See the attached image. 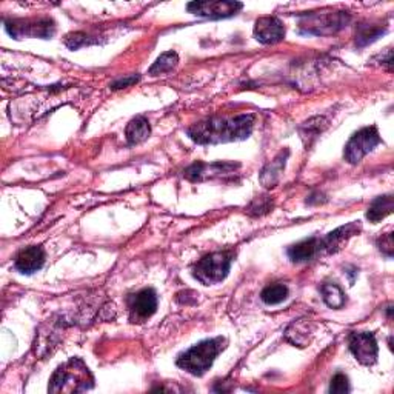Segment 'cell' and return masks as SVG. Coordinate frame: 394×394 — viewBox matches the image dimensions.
I'll use <instances>...</instances> for the list:
<instances>
[{
	"label": "cell",
	"mask_w": 394,
	"mask_h": 394,
	"mask_svg": "<svg viewBox=\"0 0 394 394\" xmlns=\"http://www.w3.org/2000/svg\"><path fill=\"white\" fill-rule=\"evenodd\" d=\"M5 30L14 39L23 38V35H26V38L51 39L54 31H56V25L48 17L34 21H5Z\"/></svg>",
	"instance_id": "7"
},
{
	"label": "cell",
	"mask_w": 394,
	"mask_h": 394,
	"mask_svg": "<svg viewBox=\"0 0 394 394\" xmlns=\"http://www.w3.org/2000/svg\"><path fill=\"white\" fill-rule=\"evenodd\" d=\"M158 295L153 288H143L128 299L130 320L133 324H142L158 311Z\"/></svg>",
	"instance_id": "8"
},
{
	"label": "cell",
	"mask_w": 394,
	"mask_h": 394,
	"mask_svg": "<svg viewBox=\"0 0 394 394\" xmlns=\"http://www.w3.org/2000/svg\"><path fill=\"white\" fill-rule=\"evenodd\" d=\"M65 45L70 48V50H79L82 47H85V45H91V43H94L96 40H93L91 38H88V35L85 33H71L68 34L67 38H65Z\"/></svg>",
	"instance_id": "25"
},
{
	"label": "cell",
	"mask_w": 394,
	"mask_h": 394,
	"mask_svg": "<svg viewBox=\"0 0 394 394\" xmlns=\"http://www.w3.org/2000/svg\"><path fill=\"white\" fill-rule=\"evenodd\" d=\"M234 259L233 251H217L204 256L192 267V276L204 285H214L222 282L230 273Z\"/></svg>",
	"instance_id": "5"
},
{
	"label": "cell",
	"mask_w": 394,
	"mask_h": 394,
	"mask_svg": "<svg viewBox=\"0 0 394 394\" xmlns=\"http://www.w3.org/2000/svg\"><path fill=\"white\" fill-rule=\"evenodd\" d=\"M288 297V288L283 283H271L261 292V299L267 305H278Z\"/></svg>",
	"instance_id": "22"
},
{
	"label": "cell",
	"mask_w": 394,
	"mask_h": 394,
	"mask_svg": "<svg viewBox=\"0 0 394 394\" xmlns=\"http://www.w3.org/2000/svg\"><path fill=\"white\" fill-rule=\"evenodd\" d=\"M327 126V122H325V119L322 117H317V124H314V119H311V121L305 122L304 126L300 128V130H307L305 133H302V136L307 137H317L320 133L324 131V128Z\"/></svg>",
	"instance_id": "27"
},
{
	"label": "cell",
	"mask_w": 394,
	"mask_h": 394,
	"mask_svg": "<svg viewBox=\"0 0 394 394\" xmlns=\"http://www.w3.org/2000/svg\"><path fill=\"white\" fill-rule=\"evenodd\" d=\"M350 382H348V378L344 373H337L333 376L332 383H329V393L345 394L350 393Z\"/></svg>",
	"instance_id": "26"
},
{
	"label": "cell",
	"mask_w": 394,
	"mask_h": 394,
	"mask_svg": "<svg viewBox=\"0 0 394 394\" xmlns=\"http://www.w3.org/2000/svg\"><path fill=\"white\" fill-rule=\"evenodd\" d=\"M177 63H179L177 53L167 51V53L160 54L158 60L153 63L150 71H148V75H151V76L165 75V72H170L173 68H176Z\"/></svg>",
	"instance_id": "20"
},
{
	"label": "cell",
	"mask_w": 394,
	"mask_h": 394,
	"mask_svg": "<svg viewBox=\"0 0 394 394\" xmlns=\"http://www.w3.org/2000/svg\"><path fill=\"white\" fill-rule=\"evenodd\" d=\"M362 230V225L359 222H351L344 226H339L337 230L328 233L324 239H320V250H325L328 254H334L341 251L348 243L353 236H356Z\"/></svg>",
	"instance_id": "13"
},
{
	"label": "cell",
	"mask_w": 394,
	"mask_h": 394,
	"mask_svg": "<svg viewBox=\"0 0 394 394\" xmlns=\"http://www.w3.org/2000/svg\"><path fill=\"white\" fill-rule=\"evenodd\" d=\"M393 208H394L393 196L391 195L381 196L371 202L368 212H366V219L373 224H378L382 221V219L393 213Z\"/></svg>",
	"instance_id": "18"
},
{
	"label": "cell",
	"mask_w": 394,
	"mask_h": 394,
	"mask_svg": "<svg viewBox=\"0 0 394 394\" xmlns=\"http://www.w3.org/2000/svg\"><path fill=\"white\" fill-rule=\"evenodd\" d=\"M288 155H290V150L285 148V150H282L268 165H265V168L262 170L261 177H259L261 183L265 188L276 187V183L279 182L283 170H285Z\"/></svg>",
	"instance_id": "15"
},
{
	"label": "cell",
	"mask_w": 394,
	"mask_h": 394,
	"mask_svg": "<svg viewBox=\"0 0 394 394\" xmlns=\"http://www.w3.org/2000/svg\"><path fill=\"white\" fill-rule=\"evenodd\" d=\"M94 387L93 373L80 357H71L54 371L48 385L50 393H80Z\"/></svg>",
	"instance_id": "2"
},
{
	"label": "cell",
	"mask_w": 394,
	"mask_h": 394,
	"mask_svg": "<svg viewBox=\"0 0 394 394\" xmlns=\"http://www.w3.org/2000/svg\"><path fill=\"white\" fill-rule=\"evenodd\" d=\"M139 79H141L139 76H128V77L117 79L116 82H113V84H111V88L113 89H122V88H126V87H131V85L137 84Z\"/></svg>",
	"instance_id": "29"
},
{
	"label": "cell",
	"mask_w": 394,
	"mask_h": 394,
	"mask_svg": "<svg viewBox=\"0 0 394 394\" xmlns=\"http://www.w3.org/2000/svg\"><path fill=\"white\" fill-rule=\"evenodd\" d=\"M243 8L241 2H226V0H216V2H191L187 10L192 14L208 19H226L236 16Z\"/></svg>",
	"instance_id": "10"
},
{
	"label": "cell",
	"mask_w": 394,
	"mask_h": 394,
	"mask_svg": "<svg viewBox=\"0 0 394 394\" xmlns=\"http://www.w3.org/2000/svg\"><path fill=\"white\" fill-rule=\"evenodd\" d=\"M254 38L263 45H274L285 39V26L274 16L259 17L254 23Z\"/></svg>",
	"instance_id": "12"
},
{
	"label": "cell",
	"mask_w": 394,
	"mask_h": 394,
	"mask_svg": "<svg viewBox=\"0 0 394 394\" xmlns=\"http://www.w3.org/2000/svg\"><path fill=\"white\" fill-rule=\"evenodd\" d=\"M311 333L310 324L307 320H297V322H292L285 332V339L292 345L297 346H305L308 344V334Z\"/></svg>",
	"instance_id": "19"
},
{
	"label": "cell",
	"mask_w": 394,
	"mask_h": 394,
	"mask_svg": "<svg viewBox=\"0 0 394 394\" xmlns=\"http://www.w3.org/2000/svg\"><path fill=\"white\" fill-rule=\"evenodd\" d=\"M319 251H320V239H317V237H310V239L300 241L295 245H291L287 250V254L291 262L300 263V262L311 261Z\"/></svg>",
	"instance_id": "16"
},
{
	"label": "cell",
	"mask_w": 394,
	"mask_h": 394,
	"mask_svg": "<svg viewBox=\"0 0 394 394\" xmlns=\"http://www.w3.org/2000/svg\"><path fill=\"white\" fill-rule=\"evenodd\" d=\"M239 167L241 163H233V162H213V163L195 162L183 171V177L188 179L190 182H204L208 179H213L216 176H222V174L234 173Z\"/></svg>",
	"instance_id": "11"
},
{
	"label": "cell",
	"mask_w": 394,
	"mask_h": 394,
	"mask_svg": "<svg viewBox=\"0 0 394 394\" xmlns=\"http://www.w3.org/2000/svg\"><path fill=\"white\" fill-rule=\"evenodd\" d=\"M348 344H350V351L359 363L371 366L378 362L379 346L373 333H351L348 337Z\"/></svg>",
	"instance_id": "9"
},
{
	"label": "cell",
	"mask_w": 394,
	"mask_h": 394,
	"mask_svg": "<svg viewBox=\"0 0 394 394\" xmlns=\"http://www.w3.org/2000/svg\"><path fill=\"white\" fill-rule=\"evenodd\" d=\"M385 33H387V28H381V26L361 25L359 31H357V35H356V45L359 48H363V47H366V45L378 40Z\"/></svg>",
	"instance_id": "23"
},
{
	"label": "cell",
	"mask_w": 394,
	"mask_h": 394,
	"mask_svg": "<svg viewBox=\"0 0 394 394\" xmlns=\"http://www.w3.org/2000/svg\"><path fill=\"white\" fill-rule=\"evenodd\" d=\"M150 134H151L150 122L146 121L143 116L134 117L133 121L126 125V130H125L126 142L130 145H137V143L145 142L150 137Z\"/></svg>",
	"instance_id": "17"
},
{
	"label": "cell",
	"mask_w": 394,
	"mask_h": 394,
	"mask_svg": "<svg viewBox=\"0 0 394 394\" xmlns=\"http://www.w3.org/2000/svg\"><path fill=\"white\" fill-rule=\"evenodd\" d=\"M225 337H213L191 346L190 350L177 357V366L192 376H204L222 350H225Z\"/></svg>",
	"instance_id": "3"
},
{
	"label": "cell",
	"mask_w": 394,
	"mask_h": 394,
	"mask_svg": "<svg viewBox=\"0 0 394 394\" xmlns=\"http://www.w3.org/2000/svg\"><path fill=\"white\" fill-rule=\"evenodd\" d=\"M382 142L381 134L376 126L362 128L351 136V139L346 142L344 150V158L348 163H359L366 154L371 153L376 146Z\"/></svg>",
	"instance_id": "6"
},
{
	"label": "cell",
	"mask_w": 394,
	"mask_h": 394,
	"mask_svg": "<svg viewBox=\"0 0 394 394\" xmlns=\"http://www.w3.org/2000/svg\"><path fill=\"white\" fill-rule=\"evenodd\" d=\"M378 246L382 254L387 256V258H393V250H394V241H393V233L383 234L381 239L378 241Z\"/></svg>",
	"instance_id": "28"
},
{
	"label": "cell",
	"mask_w": 394,
	"mask_h": 394,
	"mask_svg": "<svg viewBox=\"0 0 394 394\" xmlns=\"http://www.w3.org/2000/svg\"><path fill=\"white\" fill-rule=\"evenodd\" d=\"M271 209H273V200L270 199V196H259L253 200L248 208H246V213L250 216L258 217L270 213Z\"/></svg>",
	"instance_id": "24"
},
{
	"label": "cell",
	"mask_w": 394,
	"mask_h": 394,
	"mask_svg": "<svg viewBox=\"0 0 394 394\" xmlns=\"http://www.w3.org/2000/svg\"><path fill=\"white\" fill-rule=\"evenodd\" d=\"M254 114H239L236 117H209L207 121L190 126L187 134L192 142L199 145L239 142L250 137L254 126Z\"/></svg>",
	"instance_id": "1"
},
{
	"label": "cell",
	"mask_w": 394,
	"mask_h": 394,
	"mask_svg": "<svg viewBox=\"0 0 394 394\" xmlns=\"http://www.w3.org/2000/svg\"><path fill=\"white\" fill-rule=\"evenodd\" d=\"M320 291H322L324 302L329 308L339 310L345 305L346 297L344 295V291L341 290V287L336 285V283H325V285L320 288Z\"/></svg>",
	"instance_id": "21"
},
{
	"label": "cell",
	"mask_w": 394,
	"mask_h": 394,
	"mask_svg": "<svg viewBox=\"0 0 394 394\" xmlns=\"http://www.w3.org/2000/svg\"><path fill=\"white\" fill-rule=\"evenodd\" d=\"M45 259H47V254H45V250L42 246L33 245L17 254L14 268L19 273L30 276V274L42 270V267L45 265Z\"/></svg>",
	"instance_id": "14"
},
{
	"label": "cell",
	"mask_w": 394,
	"mask_h": 394,
	"mask_svg": "<svg viewBox=\"0 0 394 394\" xmlns=\"http://www.w3.org/2000/svg\"><path fill=\"white\" fill-rule=\"evenodd\" d=\"M351 22L346 11H313L300 17V33L313 35H329L344 30Z\"/></svg>",
	"instance_id": "4"
}]
</instances>
